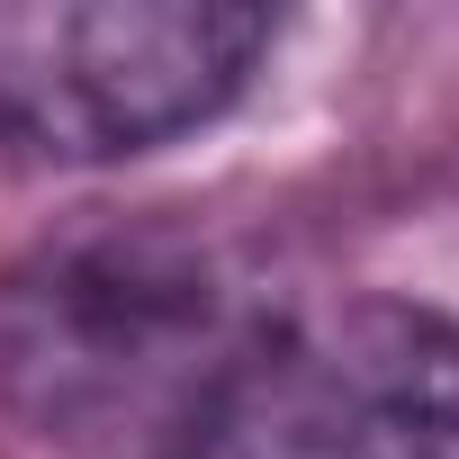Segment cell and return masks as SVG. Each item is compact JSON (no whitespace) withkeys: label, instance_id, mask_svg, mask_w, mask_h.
<instances>
[{"label":"cell","instance_id":"7a4b0ae2","mask_svg":"<svg viewBox=\"0 0 459 459\" xmlns=\"http://www.w3.org/2000/svg\"><path fill=\"white\" fill-rule=\"evenodd\" d=\"M271 37L244 0H0V144L55 171L135 162L235 108Z\"/></svg>","mask_w":459,"mask_h":459},{"label":"cell","instance_id":"3957f363","mask_svg":"<svg viewBox=\"0 0 459 459\" xmlns=\"http://www.w3.org/2000/svg\"><path fill=\"white\" fill-rule=\"evenodd\" d=\"M162 459H459V325L378 289L280 307Z\"/></svg>","mask_w":459,"mask_h":459},{"label":"cell","instance_id":"6da1fadb","mask_svg":"<svg viewBox=\"0 0 459 459\" xmlns=\"http://www.w3.org/2000/svg\"><path fill=\"white\" fill-rule=\"evenodd\" d=\"M280 307L171 216H91L0 280V396L73 459H162Z\"/></svg>","mask_w":459,"mask_h":459}]
</instances>
